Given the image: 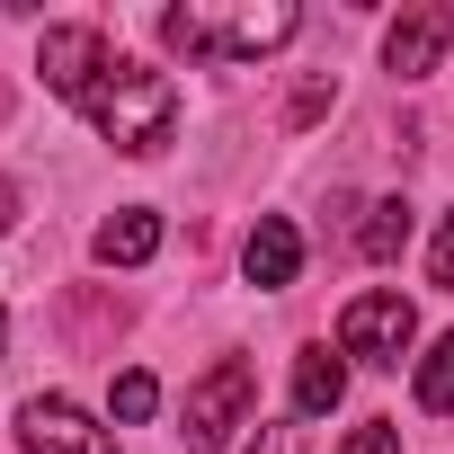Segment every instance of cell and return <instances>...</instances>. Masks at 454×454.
Instances as JSON below:
<instances>
[{
    "mask_svg": "<svg viewBox=\"0 0 454 454\" xmlns=\"http://www.w3.org/2000/svg\"><path fill=\"white\" fill-rule=\"evenodd\" d=\"M90 125H98L116 152L152 160V152H169V134H178V81L152 72V63H107V81L90 90Z\"/></svg>",
    "mask_w": 454,
    "mask_h": 454,
    "instance_id": "cell-1",
    "label": "cell"
},
{
    "mask_svg": "<svg viewBox=\"0 0 454 454\" xmlns=\"http://www.w3.org/2000/svg\"><path fill=\"white\" fill-rule=\"evenodd\" d=\"M294 27H303V19L286 10V0H268V10H169V19H160V36H169L178 54H205V63H259V54H277Z\"/></svg>",
    "mask_w": 454,
    "mask_h": 454,
    "instance_id": "cell-2",
    "label": "cell"
},
{
    "mask_svg": "<svg viewBox=\"0 0 454 454\" xmlns=\"http://www.w3.org/2000/svg\"><path fill=\"white\" fill-rule=\"evenodd\" d=\"M250 401H259V374H250V356H214L196 383H187V410H178V436L187 445H232L241 427H250Z\"/></svg>",
    "mask_w": 454,
    "mask_h": 454,
    "instance_id": "cell-3",
    "label": "cell"
},
{
    "mask_svg": "<svg viewBox=\"0 0 454 454\" xmlns=\"http://www.w3.org/2000/svg\"><path fill=\"white\" fill-rule=\"evenodd\" d=\"M410 339H419V312H410V294H392V286H374V294H356V303L339 312V356L401 365Z\"/></svg>",
    "mask_w": 454,
    "mask_h": 454,
    "instance_id": "cell-4",
    "label": "cell"
},
{
    "mask_svg": "<svg viewBox=\"0 0 454 454\" xmlns=\"http://www.w3.org/2000/svg\"><path fill=\"white\" fill-rule=\"evenodd\" d=\"M36 72H45V90H54V98L90 107V90L107 81V36H98V27H45Z\"/></svg>",
    "mask_w": 454,
    "mask_h": 454,
    "instance_id": "cell-5",
    "label": "cell"
},
{
    "mask_svg": "<svg viewBox=\"0 0 454 454\" xmlns=\"http://www.w3.org/2000/svg\"><path fill=\"white\" fill-rule=\"evenodd\" d=\"M19 445H27V454H116L107 427H98L90 410H72L63 392H36V401L19 410Z\"/></svg>",
    "mask_w": 454,
    "mask_h": 454,
    "instance_id": "cell-6",
    "label": "cell"
},
{
    "mask_svg": "<svg viewBox=\"0 0 454 454\" xmlns=\"http://www.w3.org/2000/svg\"><path fill=\"white\" fill-rule=\"evenodd\" d=\"M445 45H454V10H445V0H419V10H401V19H392L383 63H392L401 81H427V72L445 63Z\"/></svg>",
    "mask_w": 454,
    "mask_h": 454,
    "instance_id": "cell-7",
    "label": "cell"
},
{
    "mask_svg": "<svg viewBox=\"0 0 454 454\" xmlns=\"http://www.w3.org/2000/svg\"><path fill=\"white\" fill-rule=\"evenodd\" d=\"M241 268H250V286H294V268H303V232L286 214H259V232H250V250H241Z\"/></svg>",
    "mask_w": 454,
    "mask_h": 454,
    "instance_id": "cell-8",
    "label": "cell"
},
{
    "mask_svg": "<svg viewBox=\"0 0 454 454\" xmlns=\"http://www.w3.org/2000/svg\"><path fill=\"white\" fill-rule=\"evenodd\" d=\"M90 250H98V268H143V259L160 250V214H152V205H116V214L98 223Z\"/></svg>",
    "mask_w": 454,
    "mask_h": 454,
    "instance_id": "cell-9",
    "label": "cell"
},
{
    "mask_svg": "<svg viewBox=\"0 0 454 454\" xmlns=\"http://www.w3.org/2000/svg\"><path fill=\"white\" fill-rule=\"evenodd\" d=\"M339 401H348V356L303 348V356H294V419H330Z\"/></svg>",
    "mask_w": 454,
    "mask_h": 454,
    "instance_id": "cell-10",
    "label": "cell"
},
{
    "mask_svg": "<svg viewBox=\"0 0 454 454\" xmlns=\"http://www.w3.org/2000/svg\"><path fill=\"white\" fill-rule=\"evenodd\" d=\"M401 241H410V205H401V196L365 205V232H356V250H365V259H401Z\"/></svg>",
    "mask_w": 454,
    "mask_h": 454,
    "instance_id": "cell-11",
    "label": "cell"
},
{
    "mask_svg": "<svg viewBox=\"0 0 454 454\" xmlns=\"http://www.w3.org/2000/svg\"><path fill=\"white\" fill-rule=\"evenodd\" d=\"M419 410H454V330L436 339V356H419Z\"/></svg>",
    "mask_w": 454,
    "mask_h": 454,
    "instance_id": "cell-12",
    "label": "cell"
},
{
    "mask_svg": "<svg viewBox=\"0 0 454 454\" xmlns=\"http://www.w3.org/2000/svg\"><path fill=\"white\" fill-rule=\"evenodd\" d=\"M107 410H116V419L134 427V419H152V410H160V383H152V374L134 365V374H116V392H107Z\"/></svg>",
    "mask_w": 454,
    "mask_h": 454,
    "instance_id": "cell-13",
    "label": "cell"
},
{
    "mask_svg": "<svg viewBox=\"0 0 454 454\" xmlns=\"http://www.w3.org/2000/svg\"><path fill=\"white\" fill-rule=\"evenodd\" d=\"M339 454H401V427H392V419H365V427H356Z\"/></svg>",
    "mask_w": 454,
    "mask_h": 454,
    "instance_id": "cell-14",
    "label": "cell"
},
{
    "mask_svg": "<svg viewBox=\"0 0 454 454\" xmlns=\"http://www.w3.org/2000/svg\"><path fill=\"white\" fill-rule=\"evenodd\" d=\"M427 286H445V294H454V214L436 223V250H427Z\"/></svg>",
    "mask_w": 454,
    "mask_h": 454,
    "instance_id": "cell-15",
    "label": "cell"
},
{
    "mask_svg": "<svg viewBox=\"0 0 454 454\" xmlns=\"http://www.w3.org/2000/svg\"><path fill=\"white\" fill-rule=\"evenodd\" d=\"M10 223H19V187H10V178H0V232H10Z\"/></svg>",
    "mask_w": 454,
    "mask_h": 454,
    "instance_id": "cell-16",
    "label": "cell"
},
{
    "mask_svg": "<svg viewBox=\"0 0 454 454\" xmlns=\"http://www.w3.org/2000/svg\"><path fill=\"white\" fill-rule=\"evenodd\" d=\"M0 339H10V312H0Z\"/></svg>",
    "mask_w": 454,
    "mask_h": 454,
    "instance_id": "cell-17",
    "label": "cell"
}]
</instances>
